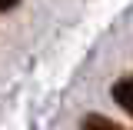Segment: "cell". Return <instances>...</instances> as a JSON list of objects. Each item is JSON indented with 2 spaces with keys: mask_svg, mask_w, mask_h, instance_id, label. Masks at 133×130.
<instances>
[{
  "mask_svg": "<svg viewBox=\"0 0 133 130\" xmlns=\"http://www.w3.org/2000/svg\"><path fill=\"white\" fill-rule=\"evenodd\" d=\"M83 130H123V127L107 120V117H100V114H90V117H83Z\"/></svg>",
  "mask_w": 133,
  "mask_h": 130,
  "instance_id": "2",
  "label": "cell"
},
{
  "mask_svg": "<svg viewBox=\"0 0 133 130\" xmlns=\"http://www.w3.org/2000/svg\"><path fill=\"white\" fill-rule=\"evenodd\" d=\"M20 0H0V14H7V10H14Z\"/></svg>",
  "mask_w": 133,
  "mask_h": 130,
  "instance_id": "3",
  "label": "cell"
},
{
  "mask_svg": "<svg viewBox=\"0 0 133 130\" xmlns=\"http://www.w3.org/2000/svg\"><path fill=\"white\" fill-rule=\"evenodd\" d=\"M113 100L133 117V77H123V80L113 83Z\"/></svg>",
  "mask_w": 133,
  "mask_h": 130,
  "instance_id": "1",
  "label": "cell"
}]
</instances>
